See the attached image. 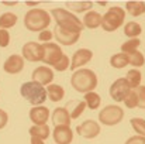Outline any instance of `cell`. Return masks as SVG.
Here are the masks:
<instances>
[{
	"label": "cell",
	"instance_id": "1",
	"mask_svg": "<svg viewBox=\"0 0 145 144\" xmlns=\"http://www.w3.org/2000/svg\"><path fill=\"white\" fill-rule=\"evenodd\" d=\"M51 14L54 16L55 21H56V27L65 30V31H71V33H82V30L85 28L83 23L80 21V18L73 14L72 11L66 10V9H52Z\"/></svg>",
	"mask_w": 145,
	"mask_h": 144
},
{
	"label": "cell",
	"instance_id": "2",
	"mask_svg": "<svg viewBox=\"0 0 145 144\" xmlns=\"http://www.w3.org/2000/svg\"><path fill=\"white\" fill-rule=\"evenodd\" d=\"M72 88L80 93L93 92V89L97 86V76L92 69H79L75 71L71 78Z\"/></svg>",
	"mask_w": 145,
	"mask_h": 144
},
{
	"label": "cell",
	"instance_id": "3",
	"mask_svg": "<svg viewBox=\"0 0 145 144\" xmlns=\"http://www.w3.org/2000/svg\"><path fill=\"white\" fill-rule=\"evenodd\" d=\"M51 23V16L47 10L42 9H31L27 11L25 17H24V26L27 30L30 31H44L47 30V27Z\"/></svg>",
	"mask_w": 145,
	"mask_h": 144
},
{
	"label": "cell",
	"instance_id": "4",
	"mask_svg": "<svg viewBox=\"0 0 145 144\" xmlns=\"http://www.w3.org/2000/svg\"><path fill=\"white\" fill-rule=\"evenodd\" d=\"M20 93L27 102H30L31 105H35V106H41L48 97L45 86H42L34 81L24 82L20 88Z\"/></svg>",
	"mask_w": 145,
	"mask_h": 144
},
{
	"label": "cell",
	"instance_id": "5",
	"mask_svg": "<svg viewBox=\"0 0 145 144\" xmlns=\"http://www.w3.org/2000/svg\"><path fill=\"white\" fill-rule=\"evenodd\" d=\"M124 20H125V11L123 7L118 6L110 7L104 13V16H101V28L107 33L116 31L124 24Z\"/></svg>",
	"mask_w": 145,
	"mask_h": 144
},
{
	"label": "cell",
	"instance_id": "6",
	"mask_svg": "<svg viewBox=\"0 0 145 144\" xmlns=\"http://www.w3.org/2000/svg\"><path fill=\"white\" fill-rule=\"evenodd\" d=\"M124 119V110L117 105H108L99 113V122L103 126H116Z\"/></svg>",
	"mask_w": 145,
	"mask_h": 144
},
{
	"label": "cell",
	"instance_id": "7",
	"mask_svg": "<svg viewBox=\"0 0 145 144\" xmlns=\"http://www.w3.org/2000/svg\"><path fill=\"white\" fill-rule=\"evenodd\" d=\"M44 48V57H42V62H45L47 65H56V62L62 58L63 52H62V48L59 47L58 44L55 43H45L42 44Z\"/></svg>",
	"mask_w": 145,
	"mask_h": 144
},
{
	"label": "cell",
	"instance_id": "8",
	"mask_svg": "<svg viewBox=\"0 0 145 144\" xmlns=\"http://www.w3.org/2000/svg\"><path fill=\"white\" fill-rule=\"evenodd\" d=\"M100 132H101V129H100V124L95 122V120H85L82 124H79L78 127H76V133L80 136V137H83V139H86V140H92V139H96L97 136L100 134Z\"/></svg>",
	"mask_w": 145,
	"mask_h": 144
},
{
	"label": "cell",
	"instance_id": "9",
	"mask_svg": "<svg viewBox=\"0 0 145 144\" xmlns=\"http://www.w3.org/2000/svg\"><path fill=\"white\" fill-rule=\"evenodd\" d=\"M130 91H131V88H130L127 79L125 78H118L110 86V97L114 102H123L125 99V96L128 95Z\"/></svg>",
	"mask_w": 145,
	"mask_h": 144
},
{
	"label": "cell",
	"instance_id": "10",
	"mask_svg": "<svg viewBox=\"0 0 145 144\" xmlns=\"http://www.w3.org/2000/svg\"><path fill=\"white\" fill-rule=\"evenodd\" d=\"M23 58L31 62H37V61H42L44 57V48L41 44L34 43V41H28L23 45Z\"/></svg>",
	"mask_w": 145,
	"mask_h": 144
},
{
	"label": "cell",
	"instance_id": "11",
	"mask_svg": "<svg viewBox=\"0 0 145 144\" xmlns=\"http://www.w3.org/2000/svg\"><path fill=\"white\" fill-rule=\"evenodd\" d=\"M28 116L34 126H44L47 124L48 119L51 117V113L47 106H34L30 109Z\"/></svg>",
	"mask_w": 145,
	"mask_h": 144
},
{
	"label": "cell",
	"instance_id": "12",
	"mask_svg": "<svg viewBox=\"0 0 145 144\" xmlns=\"http://www.w3.org/2000/svg\"><path fill=\"white\" fill-rule=\"evenodd\" d=\"M31 76H33L34 82H37V84H40L42 86H45V85L48 86V85H51V82L54 81V71L51 68H48V66L42 65V66L35 68L33 71Z\"/></svg>",
	"mask_w": 145,
	"mask_h": 144
},
{
	"label": "cell",
	"instance_id": "13",
	"mask_svg": "<svg viewBox=\"0 0 145 144\" xmlns=\"http://www.w3.org/2000/svg\"><path fill=\"white\" fill-rule=\"evenodd\" d=\"M93 58V52L88 48H82V49H78L73 57H72V62H71V69L72 71H76L79 69L80 66L86 65L88 62H90Z\"/></svg>",
	"mask_w": 145,
	"mask_h": 144
},
{
	"label": "cell",
	"instance_id": "14",
	"mask_svg": "<svg viewBox=\"0 0 145 144\" xmlns=\"http://www.w3.org/2000/svg\"><path fill=\"white\" fill-rule=\"evenodd\" d=\"M3 69L7 72V74H11V75H16V74H20L23 69H24V58L18 54H13L10 55L4 65H3Z\"/></svg>",
	"mask_w": 145,
	"mask_h": 144
},
{
	"label": "cell",
	"instance_id": "15",
	"mask_svg": "<svg viewBox=\"0 0 145 144\" xmlns=\"http://www.w3.org/2000/svg\"><path fill=\"white\" fill-rule=\"evenodd\" d=\"M54 36L56 38V41L62 45H73L75 43L79 41L80 34L79 33H71V31H65L59 27H55L54 30Z\"/></svg>",
	"mask_w": 145,
	"mask_h": 144
},
{
	"label": "cell",
	"instance_id": "16",
	"mask_svg": "<svg viewBox=\"0 0 145 144\" xmlns=\"http://www.w3.org/2000/svg\"><path fill=\"white\" fill-rule=\"evenodd\" d=\"M52 137L56 144H71L73 140V132L69 126H58L54 129Z\"/></svg>",
	"mask_w": 145,
	"mask_h": 144
},
{
	"label": "cell",
	"instance_id": "17",
	"mask_svg": "<svg viewBox=\"0 0 145 144\" xmlns=\"http://www.w3.org/2000/svg\"><path fill=\"white\" fill-rule=\"evenodd\" d=\"M51 120H52L54 126L58 127V126H71V120L72 119H71L69 110L66 107H56L52 112Z\"/></svg>",
	"mask_w": 145,
	"mask_h": 144
},
{
	"label": "cell",
	"instance_id": "18",
	"mask_svg": "<svg viewBox=\"0 0 145 144\" xmlns=\"http://www.w3.org/2000/svg\"><path fill=\"white\" fill-rule=\"evenodd\" d=\"M82 23H83L85 27H88L90 30H95V28L101 26V14H99L95 10H89V11H86Z\"/></svg>",
	"mask_w": 145,
	"mask_h": 144
},
{
	"label": "cell",
	"instance_id": "19",
	"mask_svg": "<svg viewBox=\"0 0 145 144\" xmlns=\"http://www.w3.org/2000/svg\"><path fill=\"white\" fill-rule=\"evenodd\" d=\"M47 96L49 97V100H52L54 103L61 102L65 96V89L58 85V84H51L47 86Z\"/></svg>",
	"mask_w": 145,
	"mask_h": 144
},
{
	"label": "cell",
	"instance_id": "20",
	"mask_svg": "<svg viewBox=\"0 0 145 144\" xmlns=\"http://www.w3.org/2000/svg\"><path fill=\"white\" fill-rule=\"evenodd\" d=\"M125 10L128 14L138 17L145 13V1H127L125 3Z\"/></svg>",
	"mask_w": 145,
	"mask_h": 144
},
{
	"label": "cell",
	"instance_id": "21",
	"mask_svg": "<svg viewBox=\"0 0 145 144\" xmlns=\"http://www.w3.org/2000/svg\"><path fill=\"white\" fill-rule=\"evenodd\" d=\"M65 4H66L68 10H72L75 13L89 11L93 7V1H66Z\"/></svg>",
	"mask_w": 145,
	"mask_h": 144
},
{
	"label": "cell",
	"instance_id": "22",
	"mask_svg": "<svg viewBox=\"0 0 145 144\" xmlns=\"http://www.w3.org/2000/svg\"><path fill=\"white\" fill-rule=\"evenodd\" d=\"M28 133H30V136L31 137H34V139H40V140H47L49 137V133H51V130H49V127L47 124H44V126H33V127H30V130H28Z\"/></svg>",
	"mask_w": 145,
	"mask_h": 144
},
{
	"label": "cell",
	"instance_id": "23",
	"mask_svg": "<svg viewBox=\"0 0 145 144\" xmlns=\"http://www.w3.org/2000/svg\"><path fill=\"white\" fill-rule=\"evenodd\" d=\"M110 65L116 69H123L125 68L127 65H130L128 62V55L124 54V52H118V54H114L111 58H110Z\"/></svg>",
	"mask_w": 145,
	"mask_h": 144
},
{
	"label": "cell",
	"instance_id": "24",
	"mask_svg": "<svg viewBox=\"0 0 145 144\" xmlns=\"http://www.w3.org/2000/svg\"><path fill=\"white\" fill-rule=\"evenodd\" d=\"M17 20H18L17 14L10 13V11L3 13V14L0 16V30H7V28L14 27L16 23H17Z\"/></svg>",
	"mask_w": 145,
	"mask_h": 144
},
{
	"label": "cell",
	"instance_id": "25",
	"mask_svg": "<svg viewBox=\"0 0 145 144\" xmlns=\"http://www.w3.org/2000/svg\"><path fill=\"white\" fill-rule=\"evenodd\" d=\"M83 102L86 103V107H89L90 110H96V109H99V106L101 103V97H100L99 93L88 92V93H85Z\"/></svg>",
	"mask_w": 145,
	"mask_h": 144
},
{
	"label": "cell",
	"instance_id": "26",
	"mask_svg": "<svg viewBox=\"0 0 145 144\" xmlns=\"http://www.w3.org/2000/svg\"><path fill=\"white\" fill-rule=\"evenodd\" d=\"M142 33V28H141V24L135 23V21H130L124 26V34L127 37L131 38H138V36Z\"/></svg>",
	"mask_w": 145,
	"mask_h": 144
},
{
	"label": "cell",
	"instance_id": "27",
	"mask_svg": "<svg viewBox=\"0 0 145 144\" xmlns=\"http://www.w3.org/2000/svg\"><path fill=\"white\" fill-rule=\"evenodd\" d=\"M128 85L131 89H137L138 86H141V72L135 68H133L131 71L127 72V76H125Z\"/></svg>",
	"mask_w": 145,
	"mask_h": 144
},
{
	"label": "cell",
	"instance_id": "28",
	"mask_svg": "<svg viewBox=\"0 0 145 144\" xmlns=\"http://www.w3.org/2000/svg\"><path fill=\"white\" fill-rule=\"evenodd\" d=\"M140 44H141V40L140 38H131V40H128V41H125V43L121 44V52L130 55V54H133V52H135L138 49Z\"/></svg>",
	"mask_w": 145,
	"mask_h": 144
},
{
	"label": "cell",
	"instance_id": "29",
	"mask_svg": "<svg viewBox=\"0 0 145 144\" xmlns=\"http://www.w3.org/2000/svg\"><path fill=\"white\" fill-rule=\"evenodd\" d=\"M128 62H130V65H133V66L137 69V68L142 66L145 64V58H144V55L137 49L135 52H133V54L128 55Z\"/></svg>",
	"mask_w": 145,
	"mask_h": 144
},
{
	"label": "cell",
	"instance_id": "30",
	"mask_svg": "<svg viewBox=\"0 0 145 144\" xmlns=\"http://www.w3.org/2000/svg\"><path fill=\"white\" fill-rule=\"evenodd\" d=\"M133 129L135 133H138V136L145 137V119H140V117H133L130 120Z\"/></svg>",
	"mask_w": 145,
	"mask_h": 144
},
{
	"label": "cell",
	"instance_id": "31",
	"mask_svg": "<svg viewBox=\"0 0 145 144\" xmlns=\"http://www.w3.org/2000/svg\"><path fill=\"white\" fill-rule=\"evenodd\" d=\"M123 102H124V105H125L128 109L138 107V95H137V91H135V89H131Z\"/></svg>",
	"mask_w": 145,
	"mask_h": 144
},
{
	"label": "cell",
	"instance_id": "32",
	"mask_svg": "<svg viewBox=\"0 0 145 144\" xmlns=\"http://www.w3.org/2000/svg\"><path fill=\"white\" fill-rule=\"evenodd\" d=\"M75 106H73V110L69 113L71 114V119H78L82 113H83V110L86 109V103L83 102V100H78V102H72Z\"/></svg>",
	"mask_w": 145,
	"mask_h": 144
},
{
	"label": "cell",
	"instance_id": "33",
	"mask_svg": "<svg viewBox=\"0 0 145 144\" xmlns=\"http://www.w3.org/2000/svg\"><path fill=\"white\" fill-rule=\"evenodd\" d=\"M71 65V58L66 55V54H63L62 55V58L56 62V65H54V69L55 71H58V72H63V71H66L68 69V66Z\"/></svg>",
	"mask_w": 145,
	"mask_h": 144
},
{
	"label": "cell",
	"instance_id": "34",
	"mask_svg": "<svg viewBox=\"0 0 145 144\" xmlns=\"http://www.w3.org/2000/svg\"><path fill=\"white\" fill-rule=\"evenodd\" d=\"M10 44V34L7 30H0V47L6 48Z\"/></svg>",
	"mask_w": 145,
	"mask_h": 144
},
{
	"label": "cell",
	"instance_id": "35",
	"mask_svg": "<svg viewBox=\"0 0 145 144\" xmlns=\"http://www.w3.org/2000/svg\"><path fill=\"white\" fill-rule=\"evenodd\" d=\"M135 91L138 95V107L145 109V86H138Z\"/></svg>",
	"mask_w": 145,
	"mask_h": 144
},
{
	"label": "cell",
	"instance_id": "36",
	"mask_svg": "<svg viewBox=\"0 0 145 144\" xmlns=\"http://www.w3.org/2000/svg\"><path fill=\"white\" fill-rule=\"evenodd\" d=\"M38 38H40V41H42L44 44H45V43H49V41H51V38H52V33L48 31V30H44V31H41V33H40Z\"/></svg>",
	"mask_w": 145,
	"mask_h": 144
},
{
	"label": "cell",
	"instance_id": "37",
	"mask_svg": "<svg viewBox=\"0 0 145 144\" xmlns=\"http://www.w3.org/2000/svg\"><path fill=\"white\" fill-rule=\"evenodd\" d=\"M125 144H145V137L142 136H134V137H130Z\"/></svg>",
	"mask_w": 145,
	"mask_h": 144
},
{
	"label": "cell",
	"instance_id": "38",
	"mask_svg": "<svg viewBox=\"0 0 145 144\" xmlns=\"http://www.w3.org/2000/svg\"><path fill=\"white\" fill-rule=\"evenodd\" d=\"M7 122H8V114H7L3 109H0V130L6 127Z\"/></svg>",
	"mask_w": 145,
	"mask_h": 144
},
{
	"label": "cell",
	"instance_id": "39",
	"mask_svg": "<svg viewBox=\"0 0 145 144\" xmlns=\"http://www.w3.org/2000/svg\"><path fill=\"white\" fill-rule=\"evenodd\" d=\"M30 143H31V144H45L42 140H40V139H34V137H31Z\"/></svg>",
	"mask_w": 145,
	"mask_h": 144
},
{
	"label": "cell",
	"instance_id": "40",
	"mask_svg": "<svg viewBox=\"0 0 145 144\" xmlns=\"http://www.w3.org/2000/svg\"><path fill=\"white\" fill-rule=\"evenodd\" d=\"M1 3H3L4 6H16L18 1H1Z\"/></svg>",
	"mask_w": 145,
	"mask_h": 144
},
{
	"label": "cell",
	"instance_id": "41",
	"mask_svg": "<svg viewBox=\"0 0 145 144\" xmlns=\"http://www.w3.org/2000/svg\"><path fill=\"white\" fill-rule=\"evenodd\" d=\"M41 1H25V4L27 6H30V7H33V6H37V4H40Z\"/></svg>",
	"mask_w": 145,
	"mask_h": 144
},
{
	"label": "cell",
	"instance_id": "42",
	"mask_svg": "<svg viewBox=\"0 0 145 144\" xmlns=\"http://www.w3.org/2000/svg\"><path fill=\"white\" fill-rule=\"evenodd\" d=\"M97 3H99L100 6H106V4H107V1H97Z\"/></svg>",
	"mask_w": 145,
	"mask_h": 144
}]
</instances>
